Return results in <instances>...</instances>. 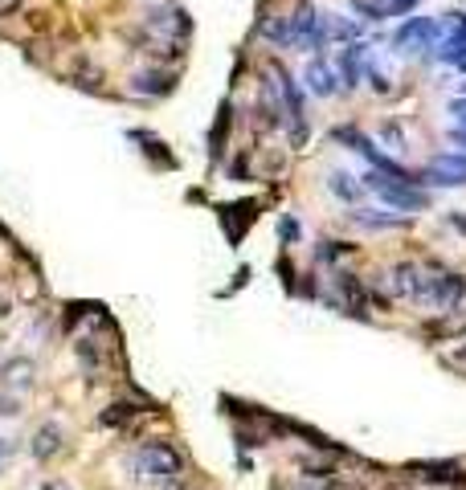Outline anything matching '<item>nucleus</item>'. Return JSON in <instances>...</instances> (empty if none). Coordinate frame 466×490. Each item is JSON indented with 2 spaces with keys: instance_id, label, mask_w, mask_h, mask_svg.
I'll use <instances>...</instances> for the list:
<instances>
[{
  "instance_id": "obj_1",
  "label": "nucleus",
  "mask_w": 466,
  "mask_h": 490,
  "mask_svg": "<svg viewBox=\"0 0 466 490\" xmlns=\"http://www.w3.org/2000/svg\"><path fill=\"white\" fill-rule=\"evenodd\" d=\"M136 470H139V479L151 482V486H176L184 474V458H181V449L168 446V441H148L136 454Z\"/></svg>"
},
{
  "instance_id": "obj_2",
  "label": "nucleus",
  "mask_w": 466,
  "mask_h": 490,
  "mask_svg": "<svg viewBox=\"0 0 466 490\" xmlns=\"http://www.w3.org/2000/svg\"><path fill=\"white\" fill-rule=\"evenodd\" d=\"M364 188L377 192V201L392 204V209H401V213H422V209H430V196H425L422 184H414V180H392V176H381V172H369V176H364Z\"/></svg>"
},
{
  "instance_id": "obj_3",
  "label": "nucleus",
  "mask_w": 466,
  "mask_h": 490,
  "mask_svg": "<svg viewBox=\"0 0 466 490\" xmlns=\"http://www.w3.org/2000/svg\"><path fill=\"white\" fill-rule=\"evenodd\" d=\"M270 82H275L278 98H283V119L291 123V143L303 148L307 143V115H303V90L295 86V78L286 74L283 65H270Z\"/></svg>"
},
{
  "instance_id": "obj_4",
  "label": "nucleus",
  "mask_w": 466,
  "mask_h": 490,
  "mask_svg": "<svg viewBox=\"0 0 466 490\" xmlns=\"http://www.w3.org/2000/svg\"><path fill=\"white\" fill-rule=\"evenodd\" d=\"M434 42H438V21H430V17H409V21L397 29V37H392V45H397L401 54L434 50Z\"/></svg>"
},
{
  "instance_id": "obj_5",
  "label": "nucleus",
  "mask_w": 466,
  "mask_h": 490,
  "mask_svg": "<svg viewBox=\"0 0 466 490\" xmlns=\"http://www.w3.org/2000/svg\"><path fill=\"white\" fill-rule=\"evenodd\" d=\"M417 184H446V188L466 184V156H438V160L417 176Z\"/></svg>"
},
{
  "instance_id": "obj_6",
  "label": "nucleus",
  "mask_w": 466,
  "mask_h": 490,
  "mask_svg": "<svg viewBox=\"0 0 466 490\" xmlns=\"http://www.w3.org/2000/svg\"><path fill=\"white\" fill-rule=\"evenodd\" d=\"M303 86H307L315 98H331L339 90V82H336V70H331L323 57H311L307 62V74H303Z\"/></svg>"
},
{
  "instance_id": "obj_7",
  "label": "nucleus",
  "mask_w": 466,
  "mask_h": 490,
  "mask_svg": "<svg viewBox=\"0 0 466 490\" xmlns=\"http://www.w3.org/2000/svg\"><path fill=\"white\" fill-rule=\"evenodd\" d=\"M62 446H66L62 425H37V433H33V441H29V449H33V458H37V462L58 458Z\"/></svg>"
},
{
  "instance_id": "obj_8",
  "label": "nucleus",
  "mask_w": 466,
  "mask_h": 490,
  "mask_svg": "<svg viewBox=\"0 0 466 490\" xmlns=\"http://www.w3.org/2000/svg\"><path fill=\"white\" fill-rule=\"evenodd\" d=\"M364 54H369V45H361V42H352L348 50H344V57H339V82H344V90H352V86L361 82Z\"/></svg>"
},
{
  "instance_id": "obj_9",
  "label": "nucleus",
  "mask_w": 466,
  "mask_h": 490,
  "mask_svg": "<svg viewBox=\"0 0 466 490\" xmlns=\"http://www.w3.org/2000/svg\"><path fill=\"white\" fill-rule=\"evenodd\" d=\"M336 290H339V299H344V307L356 310V315L369 307V299H364V287H361V278H356V274H336Z\"/></svg>"
},
{
  "instance_id": "obj_10",
  "label": "nucleus",
  "mask_w": 466,
  "mask_h": 490,
  "mask_svg": "<svg viewBox=\"0 0 466 490\" xmlns=\"http://www.w3.org/2000/svg\"><path fill=\"white\" fill-rule=\"evenodd\" d=\"M328 188H331V196H336V201H348V204H356L364 196V184L356 180V176H348V172H331Z\"/></svg>"
},
{
  "instance_id": "obj_11",
  "label": "nucleus",
  "mask_w": 466,
  "mask_h": 490,
  "mask_svg": "<svg viewBox=\"0 0 466 490\" xmlns=\"http://www.w3.org/2000/svg\"><path fill=\"white\" fill-rule=\"evenodd\" d=\"M414 4L417 0H364L361 12H369L372 21H384V17H405Z\"/></svg>"
},
{
  "instance_id": "obj_12",
  "label": "nucleus",
  "mask_w": 466,
  "mask_h": 490,
  "mask_svg": "<svg viewBox=\"0 0 466 490\" xmlns=\"http://www.w3.org/2000/svg\"><path fill=\"white\" fill-rule=\"evenodd\" d=\"M417 287H422V270L417 266L392 270V295H397V299H417Z\"/></svg>"
},
{
  "instance_id": "obj_13",
  "label": "nucleus",
  "mask_w": 466,
  "mask_h": 490,
  "mask_svg": "<svg viewBox=\"0 0 466 490\" xmlns=\"http://www.w3.org/2000/svg\"><path fill=\"white\" fill-rule=\"evenodd\" d=\"M414 470L422 474V479H430V482H466V479H458L454 462H417Z\"/></svg>"
},
{
  "instance_id": "obj_14",
  "label": "nucleus",
  "mask_w": 466,
  "mask_h": 490,
  "mask_svg": "<svg viewBox=\"0 0 466 490\" xmlns=\"http://www.w3.org/2000/svg\"><path fill=\"white\" fill-rule=\"evenodd\" d=\"M33 384V360H9L4 364V388H29Z\"/></svg>"
},
{
  "instance_id": "obj_15",
  "label": "nucleus",
  "mask_w": 466,
  "mask_h": 490,
  "mask_svg": "<svg viewBox=\"0 0 466 490\" xmlns=\"http://www.w3.org/2000/svg\"><path fill=\"white\" fill-rule=\"evenodd\" d=\"M262 37L270 45H291V21H286V17H266V21H262Z\"/></svg>"
},
{
  "instance_id": "obj_16",
  "label": "nucleus",
  "mask_w": 466,
  "mask_h": 490,
  "mask_svg": "<svg viewBox=\"0 0 466 490\" xmlns=\"http://www.w3.org/2000/svg\"><path fill=\"white\" fill-rule=\"evenodd\" d=\"M356 221L372 225V229H397V225H405V217H381V213H364V209H356Z\"/></svg>"
},
{
  "instance_id": "obj_17",
  "label": "nucleus",
  "mask_w": 466,
  "mask_h": 490,
  "mask_svg": "<svg viewBox=\"0 0 466 490\" xmlns=\"http://www.w3.org/2000/svg\"><path fill=\"white\" fill-rule=\"evenodd\" d=\"M323 490H364L356 479H348V474H328L323 479Z\"/></svg>"
},
{
  "instance_id": "obj_18",
  "label": "nucleus",
  "mask_w": 466,
  "mask_h": 490,
  "mask_svg": "<svg viewBox=\"0 0 466 490\" xmlns=\"http://www.w3.org/2000/svg\"><path fill=\"white\" fill-rule=\"evenodd\" d=\"M377 139H381V143H389V151H401L405 148V139H401V131H397V127H381V131H377Z\"/></svg>"
},
{
  "instance_id": "obj_19",
  "label": "nucleus",
  "mask_w": 466,
  "mask_h": 490,
  "mask_svg": "<svg viewBox=\"0 0 466 490\" xmlns=\"http://www.w3.org/2000/svg\"><path fill=\"white\" fill-rule=\"evenodd\" d=\"M128 421V405H119L115 413H103V425H123Z\"/></svg>"
},
{
  "instance_id": "obj_20",
  "label": "nucleus",
  "mask_w": 466,
  "mask_h": 490,
  "mask_svg": "<svg viewBox=\"0 0 466 490\" xmlns=\"http://www.w3.org/2000/svg\"><path fill=\"white\" fill-rule=\"evenodd\" d=\"M450 115H454L458 123L466 127V98H454V103H450Z\"/></svg>"
},
{
  "instance_id": "obj_21",
  "label": "nucleus",
  "mask_w": 466,
  "mask_h": 490,
  "mask_svg": "<svg viewBox=\"0 0 466 490\" xmlns=\"http://www.w3.org/2000/svg\"><path fill=\"white\" fill-rule=\"evenodd\" d=\"M21 4H25V0H0V21H4V17H12Z\"/></svg>"
},
{
  "instance_id": "obj_22",
  "label": "nucleus",
  "mask_w": 466,
  "mask_h": 490,
  "mask_svg": "<svg viewBox=\"0 0 466 490\" xmlns=\"http://www.w3.org/2000/svg\"><path fill=\"white\" fill-rule=\"evenodd\" d=\"M283 237H286V241H295V237H299V225L295 221H283Z\"/></svg>"
},
{
  "instance_id": "obj_23",
  "label": "nucleus",
  "mask_w": 466,
  "mask_h": 490,
  "mask_svg": "<svg viewBox=\"0 0 466 490\" xmlns=\"http://www.w3.org/2000/svg\"><path fill=\"white\" fill-rule=\"evenodd\" d=\"M454 143H458V148H466V127H458V131H454Z\"/></svg>"
},
{
  "instance_id": "obj_24",
  "label": "nucleus",
  "mask_w": 466,
  "mask_h": 490,
  "mask_svg": "<svg viewBox=\"0 0 466 490\" xmlns=\"http://www.w3.org/2000/svg\"><path fill=\"white\" fill-rule=\"evenodd\" d=\"M384 490H409V482H405V486H384Z\"/></svg>"
},
{
  "instance_id": "obj_25",
  "label": "nucleus",
  "mask_w": 466,
  "mask_h": 490,
  "mask_svg": "<svg viewBox=\"0 0 466 490\" xmlns=\"http://www.w3.org/2000/svg\"><path fill=\"white\" fill-rule=\"evenodd\" d=\"M458 65H462V70H466V57H462V62H458Z\"/></svg>"
},
{
  "instance_id": "obj_26",
  "label": "nucleus",
  "mask_w": 466,
  "mask_h": 490,
  "mask_svg": "<svg viewBox=\"0 0 466 490\" xmlns=\"http://www.w3.org/2000/svg\"><path fill=\"white\" fill-rule=\"evenodd\" d=\"M0 315H4V302H0Z\"/></svg>"
},
{
  "instance_id": "obj_27",
  "label": "nucleus",
  "mask_w": 466,
  "mask_h": 490,
  "mask_svg": "<svg viewBox=\"0 0 466 490\" xmlns=\"http://www.w3.org/2000/svg\"><path fill=\"white\" fill-rule=\"evenodd\" d=\"M462 90H466V82H462Z\"/></svg>"
}]
</instances>
